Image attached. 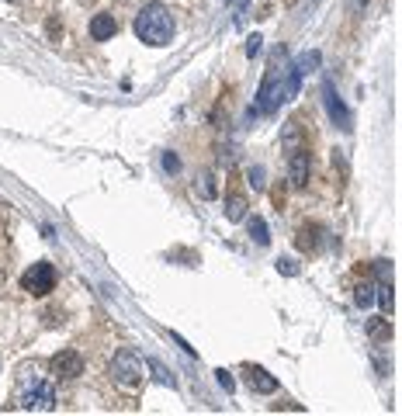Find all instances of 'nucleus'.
Returning <instances> with one entry per match:
<instances>
[{"label":"nucleus","instance_id":"nucleus-1","mask_svg":"<svg viewBox=\"0 0 402 416\" xmlns=\"http://www.w3.org/2000/svg\"><path fill=\"white\" fill-rule=\"evenodd\" d=\"M132 28H135L139 42L160 49V45H170V39H173V14H170L163 4H146V7L135 14V25H132Z\"/></svg>","mask_w":402,"mask_h":416},{"label":"nucleus","instance_id":"nucleus-2","mask_svg":"<svg viewBox=\"0 0 402 416\" xmlns=\"http://www.w3.org/2000/svg\"><path fill=\"white\" fill-rule=\"evenodd\" d=\"M21 406L32 410V413H52L56 410V389L49 378H39V374H25L21 378Z\"/></svg>","mask_w":402,"mask_h":416},{"label":"nucleus","instance_id":"nucleus-3","mask_svg":"<svg viewBox=\"0 0 402 416\" xmlns=\"http://www.w3.org/2000/svg\"><path fill=\"white\" fill-rule=\"evenodd\" d=\"M111 378L118 381L121 389H139L142 378H146V365H142V357L132 354V350H118L115 361H111Z\"/></svg>","mask_w":402,"mask_h":416},{"label":"nucleus","instance_id":"nucleus-4","mask_svg":"<svg viewBox=\"0 0 402 416\" xmlns=\"http://www.w3.org/2000/svg\"><path fill=\"white\" fill-rule=\"evenodd\" d=\"M21 288L28 291V295H35V298L49 295V291L56 288V267H52V264H45V260L32 264V267L21 274Z\"/></svg>","mask_w":402,"mask_h":416},{"label":"nucleus","instance_id":"nucleus-5","mask_svg":"<svg viewBox=\"0 0 402 416\" xmlns=\"http://www.w3.org/2000/svg\"><path fill=\"white\" fill-rule=\"evenodd\" d=\"M322 101H326V115H329V122L336 125L340 132H351V128H354V118H351V111H347L343 97L336 94L333 80H322Z\"/></svg>","mask_w":402,"mask_h":416},{"label":"nucleus","instance_id":"nucleus-6","mask_svg":"<svg viewBox=\"0 0 402 416\" xmlns=\"http://www.w3.org/2000/svg\"><path fill=\"white\" fill-rule=\"evenodd\" d=\"M309 170H312L309 146H298V149L288 153V184H291V188H305V184H309Z\"/></svg>","mask_w":402,"mask_h":416},{"label":"nucleus","instance_id":"nucleus-7","mask_svg":"<svg viewBox=\"0 0 402 416\" xmlns=\"http://www.w3.org/2000/svg\"><path fill=\"white\" fill-rule=\"evenodd\" d=\"M49 368L56 378H63V381H73V378H80L83 374V357L77 350H59L52 361H49Z\"/></svg>","mask_w":402,"mask_h":416},{"label":"nucleus","instance_id":"nucleus-8","mask_svg":"<svg viewBox=\"0 0 402 416\" xmlns=\"http://www.w3.org/2000/svg\"><path fill=\"white\" fill-rule=\"evenodd\" d=\"M246 385H250V392H257V396L278 392V378L267 372V368H260V365H246Z\"/></svg>","mask_w":402,"mask_h":416},{"label":"nucleus","instance_id":"nucleus-9","mask_svg":"<svg viewBox=\"0 0 402 416\" xmlns=\"http://www.w3.org/2000/svg\"><path fill=\"white\" fill-rule=\"evenodd\" d=\"M322 236H326V229H322V226H316V222H309V226H302V229H298L295 243H298V250H305V253H316V250L322 247Z\"/></svg>","mask_w":402,"mask_h":416},{"label":"nucleus","instance_id":"nucleus-10","mask_svg":"<svg viewBox=\"0 0 402 416\" xmlns=\"http://www.w3.org/2000/svg\"><path fill=\"white\" fill-rule=\"evenodd\" d=\"M115 32H118L115 14H94V21H90V39L108 42V39H115Z\"/></svg>","mask_w":402,"mask_h":416},{"label":"nucleus","instance_id":"nucleus-11","mask_svg":"<svg viewBox=\"0 0 402 416\" xmlns=\"http://www.w3.org/2000/svg\"><path fill=\"white\" fill-rule=\"evenodd\" d=\"M392 319H385V316H378V319H367V336L374 340V343H389L392 340Z\"/></svg>","mask_w":402,"mask_h":416},{"label":"nucleus","instance_id":"nucleus-12","mask_svg":"<svg viewBox=\"0 0 402 416\" xmlns=\"http://www.w3.org/2000/svg\"><path fill=\"white\" fill-rule=\"evenodd\" d=\"M246 198H243V195H229V198H226V208H222V212H226V219H229V222H243V219H246Z\"/></svg>","mask_w":402,"mask_h":416},{"label":"nucleus","instance_id":"nucleus-13","mask_svg":"<svg viewBox=\"0 0 402 416\" xmlns=\"http://www.w3.org/2000/svg\"><path fill=\"white\" fill-rule=\"evenodd\" d=\"M374 302H382L385 312L396 309V288H392V281H378V285H374Z\"/></svg>","mask_w":402,"mask_h":416},{"label":"nucleus","instance_id":"nucleus-14","mask_svg":"<svg viewBox=\"0 0 402 416\" xmlns=\"http://www.w3.org/2000/svg\"><path fill=\"white\" fill-rule=\"evenodd\" d=\"M281 146L288 149V153H291V149H298V146H305V142H302V122H288V125H284Z\"/></svg>","mask_w":402,"mask_h":416},{"label":"nucleus","instance_id":"nucleus-15","mask_svg":"<svg viewBox=\"0 0 402 416\" xmlns=\"http://www.w3.org/2000/svg\"><path fill=\"white\" fill-rule=\"evenodd\" d=\"M319 63H322V56H319V52H316V49H312V52H302V56H298V59H295L291 66H295V70H298V73L305 77V73H312V70H319Z\"/></svg>","mask_w":402,"mask_h":416},{"label":"nucleus","instance_id":"nucleus-16","mask_svg":"<svg viewBox=\"0 0 402 416\" xmlns=\"http://www.w3.org/2000/svg\"><path fill=\"white\" fill-rule=\"evenodd\" d=\"M250 236H253V243H257V247H267V243H271L267 222H264L260 215H253V219H250Z\"/></svg>","mask_w":402,"mask_h":416},{"label":"nucleus","instance_id":"nucleus-17","mask_svg":"<svg viewBox=\"0 0 402 416\" xmlns=\"http://www.w3.org/2000/svg\"><path fill=\"white\" fill-rule=\"evenodd\" d=\"M354 302H358V309H371L374 305V285L371 281H364L354 288Z\"/></svg>","mask_w":402,"mask_h":416},{"label":"nucleus","instance_id":"nucleus-18","mask_svg":"<svg viewBox=\"0 0 402 416\" xmlns=\"http://www.w3.org/2000/svg\"><path fill=\"white\" fill-rule=\"evenodd\" d=\"M195 188H198L201 198H215V177H212V173H205V177H201Z\"/></svg>","mask_w":402,"mask_h":416},{"label":"nucleus","instance_id":"nucleus-19","mask_svg":"<svg viewBox=\"0 0 402 416\" xmlns=\"http://www.w3.org/2000/svg\"><path fill=\"white\" fill-rule=\"evenodd\" d=\"M215 381H219V385H222L226 392H233V389H236V378L226 372V368H219V372H215Z\"/></svg>","mask_w":402,"mask_h":416},{"label":"nucleus","instance_id":"nucleus-20","mask_svg":"<svg viewBox=\"0 0 402 416\" xmlns=\"http://www.w3.org/2000/svg\"><path fill=\"white\" fill-rule=\"evenodd\" d=\"M374 274H378V281H392V264L389 260H374Z\"/></svg>","mask_w":402,"mask_h":416},{"label":"nucleus","instance_id":"nucleus-21","mask_svg":"<svg viewBox=\"0 0 402 416\" xmlns=\"http://www.w3.org/2000/svg\"><path fill=\"white\" fill-rule=\"evenodd\" d=\"M278 271H281L284 278H295V274H298V264H295L291 257H281V260H278Z\"/></svg>","mask_w":402,"mask_h":416},{"label":"nucleus","instance_id":"nucleus-22","mask_svg":"<svg viewBox=\"0 0 402 416\" xmlns=\"http://www.w3.org/2000/svg\"><path fill=\"white\" fill-rule=\"evenodd\" d=\"M150 368L157 372V378H160L163 385H177V381H173V374H166V368H163L160 361H150Z\"/></svg>","mask_w":402,"mask_h":416},{"label":"nucleus","instance_id":"nucleus-23","mask_svg":"<svg viewBox=\"0 0 402 416\" xmlns=\"http://www.w3.org/2000/svg\"><path fill=\"white\" fill-rule=\"evenodd\" d=\"M250 184L257 191H264V166H250Z\"/></svg>","mask_w":402,"mask_h":416},{"label":"nucleus","instance_id":"nucleus-24","mask_svg":"<svg viewBox=\"0 0 402 416\" xmlns=\"http://www.w3.org/2000/svg\"><path fill=\"white\" fill-rule=\"evenodd\" d=\"M260 35H250V39H246V56H250V59H253V56H260V49H264V45H260Z\"/></svg>","mask_w":402,"mask_h":416},{"label":"nucleus","instance_id":"nucleus-25","mask_svg":"<svg viewBox=\"0 0 402 416\" xmlns=\"http://www.w3.org/2000/svg\"><path fill=\"white\" fill-rule=\"evenodd\" d=\"M163 170H170V173H177V170H181V160H177L173 153H163Z\"/></svg>","mask_w":402,"mask_h":416},{"label":"nucleus","instance_id":"nucleus-26","mask_svg":"<svg viewBox=\"0 0 402 416\" xmlns=\"http://www.w3.org/2000/svg\"><path fill=\"white\" fill-rule=\"evenodd\" d=\"M367 7V0H347V14H361Z\"/></svg>","mask_w":402,"mask_h":416},{"label":"nucleus","instance_id":"nucleus-27","mask_svg":"<svg viewBox=\"0 0 402 416\" xmlns=\"http://www.w3.org/2000/svg\"><path fill=\"white\" fill-rule=\"evenodd\" d=\"M170 336L177 340V347H184V354H191V357H195V347H191V343H188V340H184L181 333H170Z\"/></svg>","mask_w":402,"mask_h":416}]
</instances>
